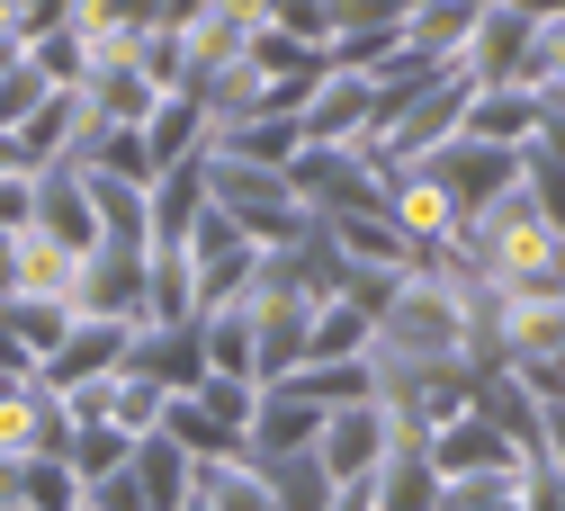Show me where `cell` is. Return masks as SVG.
Returning <instances> with one entry per match:
<instances>
[{
	"label": "cell",
	"mask_w": 565,
	"mask_h": 511,
	"mask_svg": "<svg viewBox=\"0 0 565 511\" xmlns=\"http://www.w3.org/2000/svg\"><path fill=\"white\" fill-rule=\"evenodd\" d=\"M395 449V413L377 404V395H360V404H332L323 413V430H315V458H323V476L332 485H369V467Z\"/></svg>",
	"instance_id": "cell-1"
},
{
	"label": "cell",
	"mask_w": 565,
	"mask_h": 511,
	"mask_svg": "<svg viewBox=\"0 0 565 511\" xmlns=\"http://www.w3.org/2000/svg\"><path fill=\"white\" fill-rule=\"evenodd\" d=\"M126 332H135V323H117V315H73V323H63V341L36 359V377H45L54 395H82L90 377L126 369Z\"/></svg>",
	"instance_id": "cell-2"
},
{
	"label": "cell",
	"mask_w": 565,
	"mask_h": 511,
	"mask_svg": "<svg viewBox=\"0 0 565 511\" xmlns=\"http://www.w3.org/2000/svg\"><path fill=\"white\" fill-rule=\"evenodd\" d=\"M126 369H135V377H153L162 395H189V386L206 377L198 315H189V323H135V332H126Z\"/></svg>",
	"instance_id": "cell-3"
},
{
	"label": "cell",
	"mask_w": 565,
	"mask_h": 511,
	"mask_svg": "<svg viewBox=\"0 0 565 511\" xmlns=\"http://www.w3.org/2000/svg\"><path fill=\"white\" fill-rule=\"evenodd\" d=\"M315 430H323V404L278 377V386H260V404H252L243 458H297V449H315Z\"/></svg>",
	"instance_id": "cell-4"
},
{
	"label": "cell",
	"mask_w": 565,
	"mask_h": 511,
	"mask_svg": "<svg viewBox=\"0 0 565 511\" xmlns=\"http://www.w3.org/2000/svg\"><path fill=\"white\" fill-rule=\"evenodd\" d=\"M369 511H440V467H431L422 440L395 430V449L369 467Z\"/></svg>",
	"instance_id": "cell-5"
},
{
	"label": "cell",
	"mask_w": 565,
	"mask_h": 511,
	"mask_svg": "<svg viewBox=\"0 0 565 511\" xmlns=\"http://www.w3.org/2000/svg\"><path fill=\"white\" fill-rule=\"evenodd\" d=\"M162 440H171V449H189L198 467H225V458H243V430H225V422L206 413L198 395H171V404H162Z\"/></svg>",
	"instance_id": "cell-6"
},
{
	"label": "cell",
	"mask_w": 565,
	"mask_h": 511,
	"mask_svg": "<svg viewBox=\"0 0 565 511\" xmlns=\"http://www.w3.org/2000/svg\"><path fill=\"white\" fill-rule=\"evenodd\" d=\"M243 467L269 485V511H332V476H323L315 449H297V458H243Z\"/></svg>",
	"instance_id": "cell-7"
},
{
	"label": "cell",
	"mask_w": 565,
	"mask_h": 511,
	"mask_svg": "<svg viewBox=\"0 0 565 511\" xmlns=\"http://www.w3.org/2000/svg\"><path fill=\"white\" fill-rule=\"evenodd\" d=\"M10 493L28 511H82V476L63 458H10Z\"/></svg>",
	"instance_id": "cell-8"
},
{
	"label": "cell",
	"mask_w": 565,
	"mask_h": 511,
	"mask_svg": "<svg viewBox=\"0 0 565 511\" xmlns=\"http://www.w3.org/2000/svg\"><path fill=\"white\" fill-rule=\"evenodd\" d=\"M36 225V171H0V234Z\"/></svg>",
	"instance_id": "cell-9"
}]
</instances>
